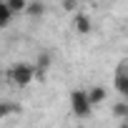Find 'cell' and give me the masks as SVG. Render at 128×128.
Segmentation results:
<instances>
[{"label":"cell","instance_id":"obj_7","mask_svg":"<svg viewBox=\"0 0 128 128\" xmlns=\"http://www.w3.org/2000/svg\"><path fill=\"white\" fill-rule=\"evenodd\" d=\"M3 3L8 5V10H10L13 15H20V13H25V5H28V0H3Z\"/></svg>","mask_w":128,"mask_h":128},{"label":"cell","instance_id":"obj_11","mask_svg":"<svg viewBox=\"0 0 128 128\" xmlns=\"http://www.w3.org/2000/svg\"><path fill=\"white\" fill-rule=\"evenodd\" d=\"M113 116H116V118H126V116H128V106H126L123 100L116 103V106H113Z\"/></svg>","mask_w":128,"mask_h":128},{"label":"cell","instance_id":"obj_5","mask_svg":"<svg viewBox=\"0 0 128 128\" xmlns=\"http://www.w3.org/2000/svg\"><path fill=\"white\" fill-rule=\"evenodd\" d=\"M86 96H88V100H90V106H100V103L106 100V96H108V90H106L103 86H93V88H88V90H86Z\"/></svg>","mask_w":128,"mask_h":128},{"label":"cell","instance_id":"obj_12","mask_svg":"<svg viewBox=\"0 0 128 128\" xmlns=\"http://www.w3.org/2000/svg\"><path fill=\"white\" fill-rule=\"evenodd\" d=\"M63 8L66 10H76V0H63Z\"/></svg>","mask_w":128,"mask_h":128},{"label":"cell","instance_id":"obj_4","mask_svg":"<svg viewBox=\"0 0 128 128\" xmlns=\"http://www.w3.org/2000/svg\"><path fill=\"white\" fill-rule=\"evenodd\" d=\"M73 28H76V33H80V35H88L90 33V28H93V23H90V18L86 15V13H76L73 15Z\"/></svg>","mask_w":128,"mask_h":128},{"label":"cell","instance_id":"obj_2","mask_svg":"<svg viewBox=\"0 0 128 128\" xmlns=\"http://www.w3.org/2000/svg\"><path fill=\"white\" fill-rule=\"evenodd\" d=\"M68 103H70L73 116H78V118H88V116L93 113V106H90L86 90H73V93L68 96Z\"/></svg>","mask_w":128,"mask_h":128},{"label":"cell","instance_id":"obj_1","mask_svg":"<svg viewBox=\"0 0 128 128\" xmlns=\"http://www.w3.org/2000/svg\"><path fill=\"white\" fill-rule=\"evenodd\" d=\"M8 78L18 86V88H25L35 80V66L33 63H15V66L8 70Z\"/></svg>","mask_w":128,"mask_h":128},{"label":"cell","instance_id":"obj_3","mask_svg":"<svg viewBox=\"0 0 128 128\" xmlns=\"http://www.w3.org/2000/svg\"><path fill=\"white\" fill-rule=\"evenodd\" d=\"M113 86H116V90L120 96H128V60L126 58L118 63V68L113 73Z\"/></svg>","mask_w":128,"mask_h":128},{"label":"cell","instance_id":"obj_6","mask_svg":"<svg viewBox=\"0 0 128 128\" xmlns=\"http://www.w3.org/2000/svg\"><path fill=\"white\" fill-rule=\"evenodd\" d=\"M50 66H53V58H50L48 53H40V58H38V66H35V78H43V76L50 70Z\"/></svg>","mask_w":128,"mask_h":128},{"label":"cell","instance_id":"obj_10","mask_svg":"<svg viewBox=\"0 0 128 128\" xmlns=\"http://www.w3.org/2000/svg\"><path fill=\"white\" fill-rule=\"evenodd\" d=\"M25 13H28L30 18H40V15H43V3H28V5H25Z\"/></svg>","mask_w":128,"mask_h":128},{"label":"cell","instance_id":"obj_8","mask_svg":"<svg viewBox=\"0 0 128 128\" xmlns=\"http://www.w3.org/2000/svg\"><path fill=\"white\" fill-rule=\"evenodd\" d=\"M18 110H20V106H15V103H10V100H0V120L8 118L10 113H18Z\"/></svg>","mask_w":128,"mask_h":128},{"label":"cell","instance_id":"obj_9","mask_svg":"<svg viewBox=\"0 0 128 128\" xmlns=\"http://www.w3.org/2000/svg\"><path fill=\"white\" fill-rule=\"evenodd\" d=\"M10 20H13V13L8 10V5L3 3V0H0V30H3V28H5Z\"/></svg>","mask_w":128,"mask_h":128}]
</instances>
